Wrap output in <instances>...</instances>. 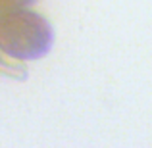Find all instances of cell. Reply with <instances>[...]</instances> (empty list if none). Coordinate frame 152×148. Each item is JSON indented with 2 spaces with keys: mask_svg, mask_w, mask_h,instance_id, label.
<instances>
[{
  "mask_svg": "<svg viewBox=\"0 0 152 148\" xmlns=\"http://www.w3.org/2000/svg\"><path fill=\"white\" fill-rule=\"evenodd\" d=\"M54 44V31L46 17L33 10L10 8L0 15V50L15 60H39Z\"/></svg>",
  "mask_w": 152,
  "mask_h": 148,
  "instance_id": "6da1fadb",
  "label": "cell"
},
{
  "mask_svg": "<svg viewBox=\"0 0 152 148\" xmlns=\"http://www.w3.org/2000/svg\"><path fill=\"white\" fill-rule=\"evenodd\" d=\"M0 73L6 75V77L23 81V79H27V67L21 60H15L0 50Z\"/></svg>",
  "mask_w": 152,
  "mask_h": 148,
  "instance_id": "7a4b0ae2",
  "label": "cell"
},
{
  "mask_svg": "<svg viewBox=\"0 0 152 148\" xmlns=\"http://www.w3.org/2000/svg\"><path fill=\"white\" fill-rule=\"evenodd\" d=\"M6 6L10 8H23V6H29L31 2H35V0H2Z\"/></svg>",
  "mask_w": 152,
  "mask_h": 148,
  "instance_id": "3957f363",
  "label": "cell"
}]
</instances>
